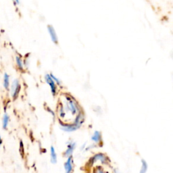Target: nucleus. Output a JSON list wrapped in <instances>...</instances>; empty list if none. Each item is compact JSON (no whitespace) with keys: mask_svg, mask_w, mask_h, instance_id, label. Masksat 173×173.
Returning <instances> with one entry per match:
<instances>
[{"mask_svg":"<svg viewBox=\"0 0 173 173\" xmlns=\"http://www.w3.org/2000/svg\"><path fill=\"white\" fill-rule=\"evenodd\" d=\"M76 147V143L70 141L69 142V143L67 145V149H66L65 153H64V155L66 157H70L72 156V154H73V151L75 150Z\"/></svg>","mask_w":173,"mask_h":173,"instance_id":"nucleus-8","label":"nucleus"},{"mask_svg":"<svg viewBox=\"0 0 173 173\" xmlns=\"http://www.w3.org/2000/svg\"><path fill=\"white\" fill-rule=\"evenodd\" d=\"M141 162H142V165H141V168L139 173H146L147 170V167H148L147 162L146 161H145L144 160H142Z\"/></svg>","mask_w":173,"mask_h":173,"instance_id":"nucleus-14","label":"nucleus"},{"mask_svg":"<svg viewBox=\"0 0 173 173\" xmlns=\"http://www.w3.org/2000/svg\"><path fill=\"white\" fill-rule=\"evenodd\" d=\"M10 122V117L8 114H4L3 118H2V128L4 129H6L7 127H8V124Z\"/></svg>","mask_w":173,"mask_h":173,"instance_id":"nucleus-9","label":"nucleus"},{"mask_svg":"<svg viewBox=\"0 0 173 173\" xmlns=\"http://www.w3.org/2000/svg\"><path fill=\"white\" fill-rule=\"evenodd\" d=\"M97 173H106V172L103 171V170H102V169H98Z\"/></svg>","mask_w":173,"mask_h":173,"instance_id":"nucleus-17","label":"nucleus"},{"mask_svg":"<svg viewBox=\"0 0 173 173\" xmlns=\"http://www.w3.org/2000/svg\"><path fill=\"white\" fill-rule=\"evenodd\" d=\"M45 80L46 81V83L48 84V85H49V86H50L51 94H52L53 96H55L57 93V86H56V83L53 81V79L51 78V77L49 74H46L45 75Z\"/></svg>","mask_w":173,"mask_h":173,"instance_id":"nucleus-3","label":"nucleus"},{"mask_svg":"<svg viewBox=\"0 0 173 173\" xmlns=\"http://www.w3.org/2000/svg\"><path fill=\"white\" fill-rule=\"evenodd\" d=\"M16 64L18 68L20 69V70H23V60H22L20 56H16Z\"/></svg>","mask_w":173,"mask_h":173,"instance_id":"nucleus-13","label":"nucleus"},{"mask_svg":"<svg viewBox=\"0 0 173 173\" xmlns=\"http://www.w3.org/2000/svg\"><path fill=\"white\" fill-rule=\"evenodd\" d=\"M1 143H2V140H1V138L0 137V147H1Z\"/></svg>","mask_w":173,"mask_h":173,"instance_id":"nucleus-19","label":"nucleus"},{"mask_svg":"<svg viewBox=\"0 0 173 173\" xmlns=\"http://www.w3.org/2000/svg\"><path fill=\"white\" fill-rule=\"evenodd\" d=\"M101 139H102V135H101V133L100 131H95V133H93V135L92 137H91V140L93 141H94L95 143H98L100 142Z\"/></svg>","mask_w":173,"mask_h":173,"instance_id":"nucleus-12","label":"nucleus"},{"mask_svg":"<svg viewBox=\"0 0 173 173\" xmlns=\"http://www.w3.org/2000/svg\"><path fill=\"white\" fill-rule=\"evenodd\" d=\"M66 110L70 111L73 115L76 114L79 111V108L76 101L71 97H69V96H66Z\"/></svg>","mask_w":173,"mask_h":173,"instance_id":"nucleus-1","label":"nucleus"},{"mask_svg":"<svg viewBox=\"0 0 173 173\" xmlns=\"http://www.w3.org/2000/svg\"><path fill=\"white\" fill-rule=\"evenodd\" d=\"M48 33L49 34V35H50V37L51 39V41H52L53 43H54L55 44L58 43V36H57L56 32L55 29H54V27L51 25L48 26Z\"/></svg>","mask_w":173,"mask_h":173,"instance_id":"nucleus-5","label":"nucleus"},{"mask_svg":"<svg viewBox=\"0 0 173 173\" xmlns=\"http://www.w3.org/2000/svg\"><path fill=\"white\" fill-rule=\"evenodd\" d=\"M64 169L66 173H72L73 170V157H68V159L64 164Z\"/></svg>","mask_w":173,"mask_h":173,"instance_id":"nucleus-6","label":"nucleus"},{"mask_svg":"<svg viewBox=\"0 0 173 173\" xmlns=\"http://www.w3.org/2000/svg\"><path fill=\"white\" fill-rule=\"evenodd\" d=\"M60 126H61L62 129L64 130V131H66V132L75 131V130H77L78 128L80 127L79 126L75 125V124H72V125L62 124V122H60Z\"/></svg>","mask_w":173,"mask_h":173,"instance_id":"nucleus-4","label":"nucleus"},{"mask_svg":"<svg viewBox=\"0 0 173 173\" xmlns=\"http://www.w3.org/2000/svg\"><path fill=\"white\" fill-rule=\"evenodd\" d=\"M50 154H51V162L53 164L57 163V154L56 153L55 148L51 146L50 148Z\"/></svg>","mask_w":173,"mask_h":173,"instance_id":"nucleus-10","label":"nucleus"},{"mask_svg":"<svg viewBox=\"0 0 173 173\" xmlns=\"http://www.w3.org/2000/svg\"><path fill=\"white\" fill-rule=\"evenodd\" d=\"M50 75V76L51 77V78L53 79V81H54V82L56 83L57 84H58V85H60V86L61 85V82H60V81L59 80V79H58V78L56 77V76L53 75V74H50V75Z\"/></svg>","mask_w":173,"mask_h":173,"instance_id":"nucleus-16","label":"nucleus"},{"mask_svg":"<svg viewBox=\"0 0 173 173\" xmlns=\"http://www.w3.org/2000/svg\"><path fill=\"white\" fill-rule=\"evenodd\" d=\"M91 160H92V164L93 163L97 162V161H100L102 164H106L108 162V158L104 154H97L95 155L92 158H91Z\"/></svg>","mask_w":173,"mask_h":173,"instance_id":"nucleus-7","label":"nucleus"},{"mask_svg":"<svg viewBox=\"0 0 173 173\" xmlns=\"http://www.w3.org/2000/svg\"><path fill=\"white\" fill-rule=\"evenodd\" d=\"M4 87L6 90L9 89L10 86V76L7 73H5L4 75V81H3Z\"/></svg>","mask_w":173,"mask_h":173,"instance_id":"nucleus-11","label":"nucleus"},{"mask_svg":"<svg viewBox=\"0 0 173 173\" xmlns=\"http://www.w3.org/2000/svg\"><path fill=\"white\" fill-rule=\"evenodd\" d=\"M14 1H15V2H16V3L17 4H20V1H19V0H14Z\"/></svg>","mask_w":173,"mask_h":173,"instance_id":"nucleus-18","label":"nucleus"},{"mask_svg":"<svg viewBox=\"0 0 173 173\" xmlns=\"http://www.w3.org/2000/svg\"><path fill=\"white\" fill-rule=\"evenodd\" d=\"M59 114H60V117L61 118H64L66 115L65 112H64V108L62 105H61L60 107V110H59Z\"/></svg>","mask_w":173,"mask_h":173,"instance_id":"nucleus-15","label":"nucleus"},{"mask_svg":"<svg viewBox=\"0 0 173 173\" xmlns=\"http://www.w3.org/2000/svg\"><path fill=\"white\" fill-rule=\"evenodd\" d=\"M20 91H21V85H20L19 81L18 79H15V80L12 82L10 89L11 95L14 100H15V99L18 97Z\"/></svg>","mask_w":173,"mask_h":173,"instance_id":"nucleus-2","label":"nucleus"}]
</instances>
